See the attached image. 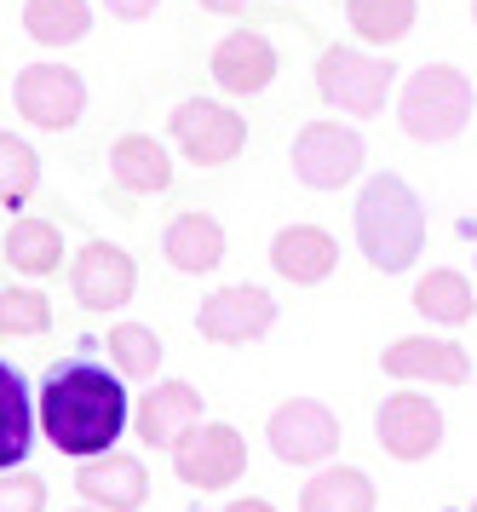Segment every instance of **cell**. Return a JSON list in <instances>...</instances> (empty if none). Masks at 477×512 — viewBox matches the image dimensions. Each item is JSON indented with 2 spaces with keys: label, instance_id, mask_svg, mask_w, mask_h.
Returning a JSON list of instances; mask_svg holds the SVG:
<instances>
[{
  "label": "cell",
  "instance_id": "obj_1",
  "mask_svg": "<svg viewBox=\"0 0 477 512\" xmlns=\"http://www.w3.org/2000/svg\"><path fill=\"white\" fill-rule=\"evenodd\" d=\"M35 420L64 455L87 461L115 449V438L133 426V397H127V380L104 363H52L35 397Z\"/></svg>",
  "mask_w": 477,
  "mask_h": 512
},
{
  "label": "cell",
  "instance_id": "obj_2",
  "mask_svg": "<svg viewBox=\"0 0 477 512\" xmlns=\"http://www.w3.org/2000/svg\"><path fill=\"white\" fill-rule=\"evenodd\" d=\"M357 248L386 277L414 271V259L426 254V208H420V196L409 190V179L374 173L357 190Z\"/></svg>",
  "mask_w": 477,
  "mask_h": 512
},
{
  "label": "cell",
  "instance_id": "obj_3",
  "mask_svg": "<svg viewBox=\"0 0 477 512\" xmlns=\"http://www.w3.org/2000/svg\"><path fill=\"white\" fill-rule=\"evenodd\" d=\"M477 110V87L472 75L455 70V64H426L403 81L397 93V127L409 133L414 144H449L472 127Z\"/></svg>",
  "mask_w": 477,
  "mask_h": 512
},
{
  "label": "cell",
  "instance_id": "obj_4",
  "mask_svg": "<svg viewBox=\"0 0 477 512\" xmlns=\"http://www.w3.org/2000/svg\"><path fill=\"white\" fill-rule=\"evenodd\" d=\"M311 81H317L322 104H334V110L357 121H374L386 116V98L397 87V58L391 52H357V47H322Z\"/></svg>",
  "mask_w": 477,
  "mask_h": 512
},
{
  "label": "cell",
  "instance_id": "obj_5",
  "mask_svg": "<svg viewBox=\"0 0 477 512\" xmlns=\"http://www.w3.org/2000/svg\"><path fill=\"white\" fill-rule=\"evenodd\" d=\"M368 162V139L340 121H305L288 144V167L305 190H340L351 185Z\"/></svg>",
  "mask_w": 477,
  "mask_h": 512
},
{
  "label": "cell",
  "instance_id": "obj_6",
  "mask_svg": "<svg viewBox=\"0 0 477 512\" xmlns=\"http://www.w3.org/2000/svg\"><path fill=\"white\" fill-rule=\"evenodd\" d=\"M167 139L184 150V162L225 167L248 150V116L219 104V98H184V104H173V116H167Z\"/></svg>",
  "mask_w": 477,
  "mask_h": 512
},
{
  "label": "cell",
  "instance_id": "obj_7",
  "mask_svg": "<svg viewBox=\"0 0 477 512\" xmlns=\"http://www.w3.org/2000/svg\"><path fill=\"white\" fill-rule=\"evenodd\" d=\"M265 443L282 466H322L340 449V415L322 397H282L265 420Z\"/></svg>",
  "mask_w": 477,
  "mask_h": 512
},
{
  "label": "cell",
  "instance_id": "obj_8",
  "mask_svg": "<svg viewBox=\"0 0 477 512\" xmlns=\"http://www.w3.org/2000/svg\"><path fill=\"white\" fill-rule=\"evenodd\" d=\"M12 104H18V116L29 127H41V133H64L75 121L87 116V81L81 70H69V64H23L18 81H12Z\"/></svg>",
  "mask_w": 477,
  "mask_h": 512
},
{
  "label": "cell",
  "instance_id": "obj_9",
  "mask_svg": "<svg viewBox=\"0 0 477 512\" xmlns=\"http://www.w3.org/2000/svg\"><path fill=\"white\" fill-rule=\"evenodd\" d=\"M173 472H179V484L202 489H230L242 472H248V438L225 426V420H202V426H190L173 449Z\"/></svg>",
  "mask_w": 477,
  "mask_h": 512
},
{
  "label": "cell",
  "instance_id": "obj_10",
  "mask_svg": "<svg viewBox=\"0 0 477 512\" xmlns=\"http://www.w3.org/2000/svg\"><path fill=\"white\" fill-rule=\"evenodd\" d=\"M276 328V294L259 282H225L196 311V334L213 346H253Z\"/></svg>",
  "mask_w": 477,
  "mask_h": 512
},
{
  "label": "cell",
  "instance_id": "obj_11",
  "mask_svg": "<svg viewBox=\"0 0 477 512\" xmlns=\"http://www.w3.org/2000/svg\"><path fill=\"white\" fill-rule=\"evenodd\" d=\"M443 426H449V415L426 392H414V386L391 392L374 409V443L386 449L391 461H432L443 449Z\"/></svg>",
  "mask_w": 477,
  "mask_h": 512
},
{
  "label": "cell",
  "instance_id": "obj_12",
  "mask_svg": "<svg viewBox=\"0 0 477 512\" xmlns=\"http://www.w3.org/2000/svg\"><path fill=\"white\" fill-rule=\"evenodd\" d=\"M69 294L81 311H121L138 294V259L121 242H81L69 259Z\"/></svg>",
  "mask_w": 477,
  "mask_h": 512
},
{
  "label": "cell",
  "instance_id": "obj_13",
  "mask_svg": "<svg viewBox=\"0 0 477 512\" xmlns=\"http://www.w3.org/2000/svg\"><path fill=\"white\" fill-rule=\"evenodd\" d=\"M380 374L391 380H432V386H466L472 380V351L443 334H403L380 351Z\"/></svg>",
  "mask_w": 477,
  "mask_h": 512
},
{
  "label": "cell",
  "instance_id": "obj_14",
  "mask_svg": "<svg viewBox=\"0 0 477 512\" xmlns=\"http://www.w3.org/2000/svg\"><path fill=\"white\" fill-rule=\"evenodd\" d=\"M75 489L98 512H138L150 501V472L127 449H104V455H87V466H75Z\"/></svg>",
  "mask_w": 477,
  "mask_h": 512
},
{
  "label": "cell",
  "instance_id": "obj_15",
  "mask_svg": "<svg viewBox=\"0 0 477 512\" xmlns=\"http://www.w3.org/2000/svg\"><path fill=\"white\" fill-rule=\"evenodd\" d=\"M207 409H202V392L190 380H156L150 397L133 409V432L144 449H179V438L190 426H202Z\"/></svg>",
  "mask_w": 477,
  "mask_h": 512
},
{
  "label": "cell",
  "instance_id": "obj_16",
  "mask_svg": "<svg viewBox=\"0 0 477 512\" xmlns=\"http://www.w3.org/2000/svg\"><path fill=\"white\" fill-rule=\"evenodd\" d=\"M207 70H213V87H219V93H230V98L265 93V87L276 81V47H271V35H259V29H230L225 41L213 47Z\"/></svg>",
  "mask_w": 477,
  "mask_h": 512
},
{
  "label": "cell",
  "instance_id": "obj_17",
  "mask_svg": "<svg viewBox=\"0 0 477 512\" xmlns=\"http://www.w3.org/2000/svg\"><path fill=\"white\" fill-rule=\"evenodd\" d=\"M271 271L294 288H317L340 271V242L322 225H282L271 236Z\"/></svg>",
  "mask_w": 477,
  "mask_h": 512
},
{
  "label": "cell",
  "instance_id": "obj_18",
  "mask_svg": "<svg viewBox=\"0 0 477 512\" xmlns=\"http://www.w3.org/2000/svg\"><path fill=\"white\" fill-rule=\"evenodd\" d=\"M225 225L213 219V213H179V219H167V231H161V254L173 271L184 277H207V271H219V259H225Z\"/></svg>",
  "mask_w": 477,
  "mask_h": 512
},
{
  "label": "cell",
  "instance_id": "obj_19",
  "mask_svg": "<svg viewBox=\"0 0 477 512\" xmlns=\"http://www.w3.org/2000/svg\"><path fill=\"white\" fill-rule=\"evenodd\" d=\"M110 179L133 196H161V190H173V156L150 133H127L110 150Z\"/></svg>",
  "mask_w": 477,
  "mask_h": 512
},
{
  "label": "cell",
  "instance_id": "obj_20",
  "mask_svg": "<svg viewBox=\"0 0 477 512\" xmlns=\"http://www.w3.org/2000/svg\"><path fill=\"white\" fill-rule=\"evenodd\" d=\"M35 397L23 386V374L0 357V472H18L29 461V443H35Z\"/></svg>",
  "mask_w": 477,
  "mask_h": 512
},
{
  "label": "cell",
  "instance_id": "obj_21",
  "mask_svg": "<svg viewBox=\"0 0 477 512\" xmlns=\"http://www.w3.org/2000/svg\"><path fill=\"white\" fill-rule=\"evenodd\" d=\"M380 489L363 466H322L299 489V512H374Z\"/></svg>",
  "mask_w": 477,
  "mask_h": 512
},
{
  "label": "cell",
  "instance_id": "obj_22",
  "mask_svg": "<svg viewBox=\"0 0 477 512\" xmlns=\"http://www.w3.org/2000/svg\"><path fill=\"white\" fill-rule=\"evenodd\" d=\"M414 311H420L426 323H437V328L472 323V311H477L472 277H466V271H455V265H437V271H426V277L414 282Z\"/></svg>",
  "mask_w": 477,
  "mask_h": 512
},
{
  "label": "cell",
  "instance_id": "obj_23",
  "mask_svg": "<svg viewBox=\"0 0 477 512\" xmlns=\"http://www.w3.org/2000/svg\"><path fill=\"white\" fill-rule=\"evenodd\" d=\"M23 35L35 47H75L92 35V6L87 0H23Z\"/></svg>",
  "mask_w": 477,
  "mask_h": 512
},
{
  "label": "cell",
  "instance_id": "obj_24",
  "mask_svg": "<svg viewBox=\"0 0 477 512\" xmlns=\"http://www.w3.org/2000/svg\"><path fill=\"white\" fill-rule=\"evenodd\" d=\"M6 265L23 277H52L64 265V231L52 219H18L6 231Z\"/></svg>",
  "mask_w": 477,
  "mask_h": 512
},
{
  "label": "cell",
  "instance_id": "obj_25",
  "mask_svg": "<svg viewBox=\"0 0 477 512\" xmlns=\"http://www.w3.org/2000/svg\"><path fill=\"white\" fill-rule=\"evenodd\" d=\"M420 18V0H345V24L357 41L368 47H391V41H403Z\"/></svg>",
  "mask_w": 477,
  "mask_h": 512
},
{
  "label": "cell",
  "instance_id": "obj_26",
  "mask_svg": "<svg viewBox=\"0 0 477 512\" xmlns=\"http://www.w3.org/2000/svg\"><path fill=\"white\" fill-rule=\"evenodd\" d=\"M161 357H167V346H161V334L150 323L110 328V363H115V374H121V380H156Z\"/></svg>",
  "mask_w": 477,
  "mask_h": 512
},
{
  "label": "cell",
  "instance_id": "obj_27",
  "mask_svg": "<svg viewBox=\"0 0 477 512\" xmlns=\"http://www.w3.org/2000/svg\"><path fill=\"white\" fill-rule=\"evenodd\" d=\"M35 185H41V156H35V144L0 127V208H23V202L35 196Z\"/></svg>",
  "mask_w": 477,
  "mask_h": 512
},
{
  "label": "cell",
  "instance_id": "obj_28",
  "mask_svg": "<svg viewBox=\"0 0 477 512\" xmlns=\"http://www.w3.org/2000/svg\"><path fill=\"white\" fill-rule=\"evenodd\" d=\"M52 300L41 288H0V334H46Z\"/></svg>",
  "mask_w": 477,
  "mask_h": 512
},
{
  "label": "cell",
  "instance_id": "obj_29",
  "mask_svg": "<svg viewBox=\"0 0 477 512\" xmlns=\"http://www.w3.org/2000/svg\"><path fill=\"white\" fill-rule=\"evenodd\" d=\"M0 512H46V484L35 472H0Z\"/></svg>",
  "mask_w": 477,
  "mask_h": 512
},
{
  "label": "cell",
  "instance_id": "obj_30",
  "mask_svg": "<svg viewBox=\"0 0 477 512\" xmlns=\"http://www.w3.org/2000/svg\"><path fill=\"white\" fill-rule=\"evenodd\" d=\"M104 6H110V18H121V24H144L161 0H104Z\"/></svg>",
  "mask_w": 477,
  "mask_h": 512
},
{
  "label": "cell",
  "instance_id": "obj_31",
  "mask_svg": "<svg viewBox=\"0 0 477 512\" xmlns=\"http://www.w3.org/2000/svg\"><path fill=\"white\" fill-rule=\"evenodd\" d=\"M225 512H276V507L265 501V495H242V501H230Z\"/></svg>",
  "mask_w": 477,
  "mask_h": 512
},
{
  "label": "cell",
  "instance_id": "obj_32",
  "mask_svg": "<svg viewBox=\"0 0 477 512\" xmlns=\"http://www.w3.org/2000/svg\"><path fill=\"white\" fill-rule=\"evenodd\" d=\"M196 6H207V12H225V18H230V12H242L248 0H196Z\"/></svg>",
  "mask_w": 477,
  "mask_h": 512
},
{
  "label": "cell",
  "instance_id": "obj_33",
  "mask_svg": "<svg viewBox=\"0 0 477 512\" xmlns=\"http://www.w3.org/2000/svg\"><path fill=\"white\" fill-rule=\"evenodd\" d=\"M472 24H477V0H472Z\"/></svg>",
  "mask_w": 477,
  "mask_h": 512
},
{
  "label": "cell",
  "instance_id": "obj_34",
  "mask_svg": "<svg viewBox=\"0 0 477 512\" xmlns=\"http://www.w3.org/2000/svg\"><path fill=\"white\" fill-rule=\"evenodd\" d=\"M466 512H477V501H472V507H466Z\"/></svg>",
  "mask_w": 477,
  "mask_h": 512
}]
</instances>
